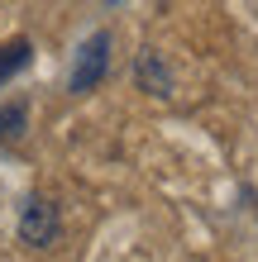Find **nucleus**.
I'll list each match as a JSON object with an SVG mask.
<instances>
[{
    "instance_id": "nucleus-1",
    "label": "nucleus",
    "mask_w": 258,
    "mask_h": 262,
    "mask_svg": "<svg viewBox=\"0 0 258 262\" xmlns=\"http://www.w3.org/2000/svg\"><path fill=\"white\" fill-rule=\"evenodd\" d=\"M110 72V29H96V34L82 38V48L72 53V76H67V91L72 96H86L96 91Z\"/></svg>"
},
{
    "instance_id": "nucleus-2",
    "label": "nucleus",
    "mask_w": 258,
    "mask_h": 262,
    "mask_svg": "<svg viewBox=\"0 0 258 262\" xmlns=\"http://www.w3.org/2000/svg\"><path fill=\"white\" fill-rule=\"evenodd\" d=\"M19 238L29 243V248H48V243L57 238V210H53V200H43V195L24 200V210H19Z\"/></svg>"
},
{
    "instance_id": "nucleus-3",
    "label": "nucleus",
    "mask_w": 258,
    "mask_h": 262,
    "mask_svg": "<svg viewBox=\"0 0 258 262\" xmlns=\"http://www.w3.org/2000/svg\"><path fill=\"white\" fill-rule=\"evenodd\" d=\"M139 86L153 91V96H172V76L163 72L158 53H144V57H139Z\"/></svg>"
},
{
    "instance_id": "nucleus-4",
    "label": "nucleus",
    "mask_w": 258,
    "mask_h": 262,
    "mask_svg": "<svg viewBox=\"0 0 258 262\" xmlns=\"http://www.w3.org/2000/svg\"><path fill=\"white\" fill-rule=\"evenodd\" d=\"M29 57H34V48H29V43H10V48H0V86H5L14 72H24Z\"/></svg>"
},
{
    "instance_id": "nucleus-5",
    "label": "nucleus",
    "mask_w": 258,
    "mask_h": 262,
    "mask_svg": "<svg viewBox=\"0 0 258 262\" xmlns=\"http://www.w3.org/2000/svg\"><path fill=\"white\" fill-rule=\"evenodd\" d=\"M19 129H24V105H5L0 110V138H19Z\"/></svg>"
}]
</instances>
